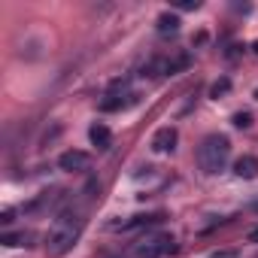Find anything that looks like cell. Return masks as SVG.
<instances>
[{
  "label": "cell",
  "mask_w": 258,
  "mask_h": 258,
  "mask_svg": "<svg viewBox=\"0 0 258 258\" xmlns=\"http://www.w3.org/2000/svg\"><path fill=\"white\" fill-rule=\"evenodd\" d=\"M82 228H85L82 213H73V210L61 213V216L52 222L49 234H46V243H43V246H46V255H49V258H61V255H67V252L76 246Z\"/></svg>",
  "instance_id": "1"
},
{
  "label": "cell",
  "mask_w": 258,
  "mask_h": 258,
  "mask_svg": "<svg viewBox=\"0 0 258 258\" xmlns=\"http://www.w3.org/2000/svg\"><path fill=\"white\" fill-rule=\"evenodd\" d=\"M228 158H231V140H228L225 134H210V137H204V143L198 146V164H201L204 173H219V170H225Z\"/></svg>",
  "instance_id": "2"
},
{
  "label": "cell",
  "mask_w": 258,
  "mask_h": 258,
  "mask_svg": "<svg viewBox=\"0 0 258 258\" xmlns=\"http://www.w3.org/2000/svg\"><path fill=\"white\" fill-rule=\"evenodd\" d=\"M176 252V240L170 234H155V237H146L137 243L134 255L137 258H164V255H173Z\"/></svg>",
  "instance_id": "3"
},
{
  "label": "cell",
  "mask_w": 258,
  "mask_h": 258,
  "mask_svg": "<svg viewBox=\"0 0 258 258\" xmlns=\"http://www.w3.org/2000/svg\"><path fill=\"white\" fill-rule=\"evenodd\" d=\"M58 167L67 170V173H82V170L91 167V155L82 152V149H67V152L58 155Z\"/></svg>",
  "instance_id": "4"
},
{
  "label": "cell",
  "mask_w": 258,
  "mask_h": 258,
  "mask_svg": "<svg viewBox=\"0 0 258 258\" xmlns=\"http://www.w3.org/2000/svg\"><path fill=\"white\" fill-rule=\"evenodd\" d=\"M176 127H158V131H155V137H152V149L155 152H173V146H176Z\"/></svg>",
  "instance_id": "5"
},
{
  "label": "cell",
  "mask_w": 258,
  "mask_h": 258,
  "mask_svg": "<svg viewBox=\"0 0 258 258\" xmlns=\"http://www.w3.org/2000/svg\"><path fill=\"white\" fill-rule=\"evenodd\" d=\"M88 137H91V146L94 149H100V152H106L109 146H112V131L103 124V121H97V124H91V131H88Z\"/></svg>",
  "instance_id": "6"
},
{
  "label": "cell",
  "mask_w": 258,
  "mask_h": 258,
  "mask_svg": "<svg viewBox=\"0 0 258 258\" xmlns=\"http://www.w3.org/2000/svg\"><path fill=\"white\" fill-rule=\"evenodd\" d=\"M234 173H237L240 179H255V176H258V158H255V155H240V158L234 161Z\"/></svg>",
  "instance_id": "7"
},
{
  "label": "cell",
  "mask_w": 258,
  "mask_h": 258,
  "mask_svg": "<svg viewBox=\"0 0 258 258\" xmlns=\"http://www.w3.org/2000/svg\"><path fill=\"white\" fill-rule=\"evenodd\" d=\"M164 216L161 213H152V216H131L127 222H118L112 228H121V231H134V228H149V225H158Z\"/></svg>",
  "instance_id": "8"
},
{
  "label": "cell",
  "mask_w": 258,
  "mask_h": 258,
  "mask_svg": "<svg viewBox=\"0 0 258 258\" xmlns=\"http://www.w3.org/2000/svg\"><path fill=\"white\" fill-rule=\"evenodd\" d=\"M188 64H191V55H188V52H179L176 58L164 61V76H176V73L188 70Z\"/></svg>",
  "instance_id": "9"
},
{
  "label": "cell",
  "mask_w": 258,
  "mask_h": 258,
  "mask_svg": "<svg viewBox=\"0 0 258 258\" xmlns=\"http://www.w3.org/2000/svg\"><path fill=\"white\" fill-rule=\"evenodd\" d=\"M155 28H158V34H164V37H167V34H176V31H179V19H176L173 13H161Z\"/></svg>",
  "instance_id": "10"
},
{
  "label": "cell",
  "mask_w": 258,
  "mask_h": 258,
  "mask_svg": "<svg viewBox=\"0 0 258 258\" xmlns=\"http://www.w3.org/2000/svg\"><path fill=\"white\" fill-rule=\"evenodd\" d=\"M31 240H34V234H28V231H22V234H4V237H0V243H4V246H31Z\"/></svg>",
  "instance_id": "11"
},
{
  "label": "cell",
  "mask_w": 258,
  "mask_h": 258,
  "mask_svg": "<svg viewBox=\"0 0 258 258\" xmlns=\"http://www.w3.org/2000/svg\"><path fill=\"white\" fill-rule=\"evenodd\" d=\"M228 91H231V79H228V76H222V79H219V82H213V88H210V94H213L216 100H219L222 94H228Z\"/></svg>",
  "instance_id": "12"
},
{
  "label": "cell",
  "mask_w": 258,
  "mask_h": 258,
  "mask_svg": "<svg viewBox=\"0 0 258 258\" xmlns=\"http://www.w3.org/2000/svg\"><path fill=\"white\" fill-rule=\"evenodd\" d=\"M234 124H237V127H249V124H252V115H249V112H237V115H234Z\"/></svg>",
  "instance_id": "13"
},
{
  "label": "cell",
  "mask_w": 258,
  "mask_h": 258,
  "mask_svg": "<svg viewBox=\"0 0 258 258\" xmlns=\"http://www.w3.org/2000/svg\"><path fill=\"white\" fill-rule=\"evenodd\" d=\"M201 0H182V4H176V10H198Z\"/></svg>",
  "instance_id": "14"
},
{
  "label": "cell",
  "mask_w": 258,
  "mask_h": 258,
  "mask_svg": "<svg viewBox=\"0 0 258 258\" xmlns=\"http://www.w3.org/2000/svg\"><path fill=\"white\" fill-rule=\"evenodd\" d=\"M13 216H16L13 210H4V213H0V222H4V225H13Z\"/></svg>",
  "instance_id": "15"
},
{
  "label": "cell",
  "mask_w": 258,
  "mask_h": 258,
  "mask_svg": "<svg viewBox=\"0 0 258 258\" xmlns=\"http://www.w3.org/2000/svg\"><path fill=\"white\" fill-rule=\"evenodd\" d=\"M249 243H258V228H255V231H249Z\"/></svg>",
  "instance_id": "16"
},
{
  "label": "cell",
  "mask_w": 258,
  "mask_h": 258,
  "mask_svg": "<svg viewBox=\"0 0 258 258\" xmlns=\"http://www.w3.org/2000/svg\"><path fill=\"white\" fill-rule=\"evenodd\" d=\"M252 52H255V55H258V40H255V43H252Z\"/></svg>",
  "instance_id": "17"
},
{
  "label": "cell",
  "mask_w": 258,
  "mask_h": 258,
  "mask_svg": "<svg viewBox=\"0 0 258 258\" xmlns=\"http://www.w3.org/2000/svg\"><path fill=\"white\" fill-rule=\"evenodd\" d=\"M255 100H258V91H255Z\"/></svg>",
  "instance_id": "18"
}]
</instances>
